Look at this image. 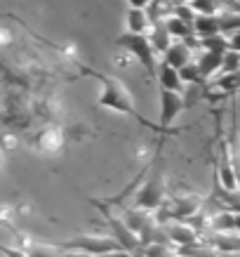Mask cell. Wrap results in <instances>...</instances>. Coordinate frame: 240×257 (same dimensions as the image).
<instances>
[{"label":"cell","instance_id":"obj_16","mask_svg":"<svg viewBox=\"0 0 240 257\" xmlns=\"http://www.w3.org/2000/svg\"><path fill=\"white\" fill-rule=\"evenodd\" d=\"M29 257H64L66 250L62 245H47V243H31L26 245Z\"/></svg>","mask_w":240,"mask_h":257},{"label":"cell","instance_id":"obj_5","mask_svg":"<svg viewBox=\"0 0 240 257\" xmlns=\"http://www.w3.org/2000/svg\"><path fill=\"white\" fill-rule=\"evenodd\" d=\"M64 250H76V252H87L92 257H106L116 250H123L118 245V241L113 236H104V234H80L71 241L59 243Z\"/></svg>","mask_w":240,"mask_h":257},{"label":"cell","instance_id":"obj_30","mask_svg":"<svg viewBox=\"0 0 240 257\" xmlns=\"http://www.w3.org/2000/svg\"><path fill=\"white\" fill-rule=\"evenodd\" d=\"M172 3H177V5H179V3H188V5H191L193 0H172Z\"/></svg>","mask_w":240,"mask_h":257},{"label":"cell","instance_id":"obj_2","mask_svg":"<svg viewBox=\"0 0 240 257\" xmlns=\"http://www.w3.org/2000/svg\"><path fill=\"white\" fill-rule=\"evenodd\" d=\"M167 201H170V194H167V184H165L163 168H160V165H155V168H151V175L144 179V184L137 189L132 208L153 212V210H160Z\"/></svg>","mask_w":240,"mask_h":257},{"label":"cell","instance_id":"obj_1","mask_svg":"<svg viewBox=\"0 0 240 257\" xmlns=\"http://www.w3.org/2000/svg\"><path fill=\"white\" fill-rule=\"evenodd\" d=\"M87 76H94V78L101 80V92H99V106L104 109H111V111H118V113H125V116H132L137 123H141L144 127H151L153 133H160V135H170L165 133L160 125H153L148 123L146 118L141 116L139 111H137V104H134V97L127 87L120 83L118 78L109 76V73H101V71H92V69H83Z\"/></svg>","mask_w":240,"mask_h":257},{"label":"cell","instance_id":"obj_13","mask_svg":"<svg viewBox=\"0 0 240 257\" xmlns=\"http://www.w3.org/2000/svg\"><path fill=\"white\" fill-rule=\"evenodd\" d=\"M221 31V17L219 15H198L195 19V38H209V36H219Z\"/></svg>","mask_w":240,"mask_h":257},{"label":"cell","instance_id":"obj_28","mask_svg":"<svg viewBox=\"0 0 240 257\" xmlns=\"http://www.w3.org/2000/svg\"><path fill=\"white\" fill-rule=\"evenodd\" d=\"M64 257H92V255H87V252H76V250H66Z\"/></svg>","mask_w":240,"mask_h":257},{"label":"cell","instance_id":"obj_10","mask_svg":"<svg viewBox=\"0 0 240 257\" xmlns=\"http://www.w3.org/2000/svg\"><path fill=\"white\" fill-rule=\"evenodd\" d=\"M226 144H228L233 170H235V177H238V184H240V127H238V113H235V101H231V127H228Z\"/></svg>","mask_w":240,"mask_h":257},{"label":"cell","instance_id":"obj_24","mask_svg":"<svg viewBox=\"0 0 240 257\" xmlns=\"http://www.w3.org/2000/svg\"><path fill=\"white\" fill-rule=\"evenodd\" d=\"M3 255L5 257H29L26 248H10V245H3Z\"/></svg>","mask_w":240,"mask_h":257},{"label":"cell","instance_id":"obj_9","mask_svg":"<svg viewBox=\"0 0 240 257\" xmlns=\"http://www.w3.org/2000/svg\"><path fill=\"white\" fill-rule=\"evenodd\" d=\"M163 62L167 64V66H172V69H186L191 62H195L193 57H191V45L186 43V40H174L170 45V50L163 55Z\"/></svg>","mask_w":240,"mask_h":257},{"label":"cell","instance_id":"obj_14","mask_svg":"<svg viewBox=\"0 0 240 257\" xmlns=\"http://www.w3.org/2000/svg\"><path fill=\"white\" fill-rule=\"evenodd\" d=\"M224 55H226V52H202L200 59H195L205 78H212L214 73H221V66H224Z\"/></svg>","mask_w":240,"mask_h":257},{"label":"cell","instance_id":"obj_11","mask_svg":"<svg viewBox=\"0 0 240 257\" xmlns=\"http://www.w3.org/2000/svg\"><path fill=\"white\" fill-rule=\"evenodd\" d=\"M151 15L148 10H141V8H130L127 10V31L130 33H139V36H146L151 31Z\"/></svg>","mask_w":240,"mask_h":257},{"label":"cell","instance_id":"obj_4","mask_svg":"<svg viewBox=\"0 0 240 257\" xmlns=\"http://www.w3.org/2000/svg\"><path fill=\"white\" fill-rule=\"evenodd\" d=\"M116 45L127 50V52L144 66V71H146L148 76H158V69H160V62H163V59H158L155 47H153V43H151L148 36H139V33L125 31L123 36H118Z\"/></svg>","mask_w":240,"mask_h":257},{"label":"cell","instance_id":"obj_20","mask_svg":"<svg viewBox=\"0 0 240 257\" xmlns=\"http://www.w3.org/2000/svg\"><path fill=\"white\" fill-rule=\"evenodd\" d=\"M177 252L170 248V243H148L141 248V257H174Z\"/></svg>","mask_w":240,"mask_h":257},{"label":"cell","instance_id":"obj_3","mask_svg":"<svg viewBox=\"0 0 240 257\" xmlns=\"http://www.w3.org/2000/svg\"><path fill=\"white\" fill-rule=\"evenodd\" d=\"M92 205L99 208V212L104 215L106 224L111 229V236L118 241V245L123 250H130V252H141V238L130 229V224L125 222L123 215H118L113 210V203L111 201H101V198H92Z\"/></svg>","mask_w":240,"mask_h":257},{"label":"cell","instance_id":"obj_6","mask_svg":"<svg viewBox=\"0 0 240 257\" xmlns=\"http://www.w3.org/2000/svg\"><path fill=\"white\" fill-rule=\"evenodd\" d=\"M186 97L181 92H170V90H163L160 87V127L165 133L177 135L179 130L172 127V123L177 120V116L186 109Z\"/></svg>","mask_w":240,"mask_h":257},{"label":"cell","instance_id":"obj_15","mask_svg":"<svg viewBox=\"0 0 240 257\" xmlns=\"http://www.w3.org/2000/svg\"><path fill=\"white\" fill-rule=\"evenodd\" d=\"M148 38H151V43H153L155 52H160V55H165V52L170 50V45H172V33L167 31L165 22L153 24V26H151V31H148Z\"/></svg>","mask_w":240,"mask_h":257},{"label":"cell","instance_id":"obj_18","mask_svg":"<svg viewBox=\"0 0 240 257\" xmlns=\"http://www.w3.org/2000/svg\"><path fill=\"white\" fill-rule=\"evenodd\" d=\"M202 52H228V36L219 33V36H209L200 40Z\"/></svg>","mask_w":240,"mask_h":257},{"label":"cell","instance_id":"obj_22","mask_svg":"<svg viewBox=\"0 0 240 257\" xmlns=\"http://www.w3.org/2000/svg\"><path fill=\"white\" fill-rule=\"evenodd\" d=\"M172 15L184 19L186 24L195 26V19H198V12L193 10V5H186V3H179V5H172Z\"/></svg>","mask_w":240,"mask_h":257},{"label":"cell","instance_id":"obj_8","mask_svg":"<svg viewBox=\"0 0 240 257\" xmlns=\"http://www.w3.org/2000/svg\"><path fill=\"white\" fill-rule=\"evenodd\" d=\"M205 241L212 250H217L219 255H233V252H240V234L238 231H228V234H221V231H212V234L205 236Z\"/></svg>","mask_w":240,"mask_h":257},{"label":"cell","instance_id":"obj_26","mask_svg":"<svg viewBox=\"0 0 240 257\" xmlns=\"http://www.w3.org/2000/svg\"><path fill=\"white\" fill-rule=\"evenodd\" d=\"M106 257H141V252H130V250H116Z\"/></svg>","mask_w":240,"mask_h":257},{"label":"cell","instance_id":"obj_19","mask_svg":"<svg viewBox=\"0 0 240 257\" xmlns=\"http://www.w3.org/2000/svg\"><path fill=\"white\" fill-rule=\"evenodd\" d=\"M181 78H184V83H188V85H205V83H207V78L202 76L198 62H191L186 69H181Z\"/></svg>","mask_w":240,"mask_h":257},{"label":"cell","instance_id":"obj_21","mask_svg":"<svg viewBox=\"0 0 240 257\" xmlns=\"http://www.w3.org/2000/svg\"><path fill=\"white\" fill-rule=\"evenodd\" d=\"M191 5H193V10L198 15H221L224 12L221 0H193Z\"/></svg>","mask_w":240,"mask_h":257},{"label":"cell","instance_id":"obj_23","mask_svg":"<svg viewBox=\"0 0 240 257\" xmlns=\"http://www.w3.org/2000/svg\"><path fill=\"white\" fill-rule=\"evenodd\" d=\"M240 71V52H233L228 50L224 55V66H221V76H228V73H238Z\"/></svg>","mask_w":240,"mask_h":257},{"label":"cell","instance_id":"obj_7","mask_svg":"<svg viewBox=\"0 0 240 257\" xmlns=\"http://www.w3.org/2000/svg\"><path fill=\"white\" fill-rule=\"evenodd\" d=\"M165 234H167L172 245H177V248H181V250L193 248V245H198V241H200V231H198L191 222H179V219L165 224Z\"/></svg>","mask_w":240,"mask_h":257},{"label":"cell","instance_id":"obj_25","mask_svg":"<svg viewBox=\"0 0 240 257\" xmlns=\"http://www.w3.org/2000/svg\"><path fill=\"white\" fill-rule=\"evenodd\" d=\"M228 50H233V52H240V31L233 33V36H228Z\"/></svg>","mask_w":240,"mask_h":257},{"label":"cell","instance_id":"obj_12","mask_svg":"<svg viewBox=\"0 0 240 257\" xmlns=\"http://www.w3.org/2000/svg\"><path fill=\"white\" fill-rule=\"evenodd\" d=\"M158 83L163 90H170V92H181L184 90V78H181V71L172 69L165 62H160V69H158Z\"/></svg>","mask_w":240,"mask_h":257},{"label":"cell","instance_id":"obj_17","mask_svg":"<svg viewBox=\"0 0 240 257\" xmlns=\"http://www.w3.org/2000/svg\"><path fill=\"white\" fill-rule=\"evenodd\" d=\"M212 87H217L219 92L235 94L240 90V71L238 73H228V76H219V78H214Z\"/></svg>","mask_w":240,"mask_h":257},{"label":"cell","instance_id":"obj_31","mask_svg":"<svg viewBox=\"0 0 240 257\" xmlns=\"http://www.w3.org/2000/svg\"><path fill=\"white\" fill-rule=\"evenodd\" d=\"M238 3H240V0H238Z\"/></svg>","mask_w":240,"mask_h":257},{"label":"cell","instance_id":"obj_27","mask_svg":"<svg viewBox=\"0 0 240 257\" xmlns=\"http://www.w3.org/2000/svg\"><path fill=\"white\" fill-rule=\"evenodd\" d=\"M127 5H130V8H141V10H146L148 5H151V0H127Z\"/></svg>","mask_w":240,"mask_h":257},{"label":"cell","instance_id":"obj_29","mask_svg":"<svg viewBox=\"0 0 240 257\" xmlns=\"http://www.w3.org/2000/svg\"><path fill=\"white\" fill-rule=\"evenodd\" d=\"M174 257H193V255H188V252H177Z\"/></svg>","mask_w":240,"mask_h":257}]
</instances>
